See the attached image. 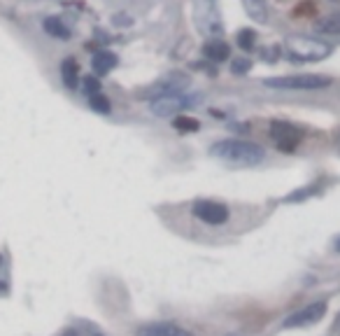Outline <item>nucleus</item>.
<instances>
[{
  "label": "nucleus",
  "mask_w": 340,
  "mask_h": 336,
  "mask_svg": "<svg viewBox=\"0 0 340 336\" xmlns=\"http://www.w3.org/2000/svg\"><path fill=\"white\" fill-rule=\"evenodd\" d=\"M214 159L229 163V166H238V168H249L256 166V163L264 161V150L259 145L247 143V140H235V138H229V140H219V143L212 145L210 150Z\"/></svg>",
  "instance_id": "f257e3e1"
},
{
  "label": "nucleus",
  "mask_w": 340,
  "mask_h": 336,
  "mask_svg": "<svg viewBox=\"0 0 340 336\" xmlns=\"http://www.w3.org/2000/svg\"><path fill=\"white\" fill-rule=\"evenodd\" d=\"M285 51L291 61H301V63H312V61H322L331 54V45L322 40L308 35H289L285 40Z\"/></svg>",
  "instance_id": "f03ea898"
},
{
  "label": "nucleus",
  "mask_w": 340,
  "mask_h": 336,
  "mask_svg": "<svg viewBox=\"0 0 340 336\" xmlns=\"http://www.w3.org/2000/svg\"><path fill=\"white\" fill-rule=\"evenodd\" d=\"M331 77L326 75H312V72H305V75H285V77H268L264 80L266 87L270 89H298V91H312V89H324L331 84Z\"/></svg>",
  "instance_id": "7ed1b4c3"
},
{
  "label": "nucleus",
  "mask_w": 340,
  "mask_h": 336,
  "mask_svg": "<svg viewBox=\"0 0 340 336\" xmlns=\"http://www.w3.org/2000/svg\"><path fill=\"white\" fill-rule=\"evenodd\" d=\"M196 101L198 98H189V96H182V94H158V96L152 98L149 110L156 117H173L175 112H179L187 105H193Z\"/></svg>",
  "instance_id": "20e7f679"
},
{
  "label": "nucleus",
  "mask_w": 340,
  "mask_h": 336,
  "mask_svg": "<svg viewBox=\"0 0 340 336\" xmlns=\"http://www.w3.org/2000/svg\"><path fill=\"white\" fill-rule=\"evenodd\" d=\"M324 313H326V301H315V304H310V306H305V308H301V311L291 313V315L282 322V327H285V329L310 327V325H315V322H319L322 318H324Z\"/></svg>",
  "instance_id": "39448f33"
},
{
  "label": "nucleus",
  "mask_w": 340,
  "mask_h": 336,
  "mask_svg": "<svg viewBox=\"0 0 340 336\" xmlns=\"http://www.w3.org/2000/svg\"><path fill=\"white\" fill-rule=\"evenodd\" d=\"M270 136H273V140L277 143L279 150H285V152H294L296 145H298L301 138H303V133H301L296 126L287 124V122H273V124H270Z\"/></svg>",
  "instance_id": "423d86ee"
},
{
  "label": "nucleus",
  "mask_w": 340,
  "mask_h": 336,
  "mask_svg": "<svg viewBox=\"0 0 340 336\" xmlns=\"http://www.w3.org/2000/svg\"><path fill=\"white\" fill-rule=\"evenodd\" d=\"M193 215H196L201 222L219 227V224H224L229 219V208L217 203V201H198V203L193 206Z\"/></svg>",
  "instance_id": "0eeeda50"
},
{
  "label": "nucleus",
  "mask_w": 340,
  "mask_h": 336,
  "mask_svg": "<svg viewBox=\"0 0 340 336\" xmlns=\"http://www.w3.org/2000/svg\"><path fill=\"white\" fill-rule=\"evenodd\" d=\"M189 84H191L189 75H184V72H168V75H163L161 80L154 84V91L156 94H179V91H184Z\"/></svg>",
  "instance_id": "6e6552de"
},
{
  "label": "nucleus",
  "mask_w": 340,
  "mask_h": 336,
  "mask_svg": "<svg viewBox=\"0 0 340 336\" xmlns=\"http://www.w3.org/2000/svg\"><path fill=\"white\" fill-rule=\"evenodd\" d=\"M137 336H193L191 331L182 329L179 325L170 322H156V325H145L137 329Z\"/></svg>",
  "instance_id": "1a4fd4ad"
},
{
  "label": "nucleus",
  "mask_w": 340,
  "mask_h": 336,
  "mask_svg": "<svg viewBox=\"0 0 340 336\" xmlns=\"http://www.w3.org/2000/svg\"><path fill=\"white\" fill-rule=\"evenodd\" d=\"M243 7L254 21L264 24L268 19V3L266 0H243Z\"/></svg>",
  "instance_id": "9d476101"
},
{
  "label": "nucleus",
  "mask_w": 340,
  "mask_h": 336,
  "mask_svg": "<svg viewBox=\"0 0 340 336\" xmlns=\"http://www.w3.org/2000/svg\"><path fill=\"white\" fill-rule=\"evenodd\" d=\"M91 63H93V72L96 75H105V72H110L112 68L117 66V56L112 51H98Z\"/></svg>",
  "instance_id": "9b49d317"
},
{
  "label": "nucleus",
  "mask_w": 340,
  "mask_h": 336,
  "mask_svg": "<svg viewBox=\"0 0 340 336\" xmlns=\"http://www.w3.org/2000/svg\"><path fill=\"white\" fill-rule=\"evenodd\" d=\"M203 51H205V56H208V59H212V61H226V59L231 56L229 45H226V42H222V40L208 42V45L203 47Z\"/></svg>",
  "instance_id": "f8f14e48"
},
{
  "label": "nucleus",
  "mask_w": 340,
  "mask_h": 336,
  "mask_svg": "<svg viewBox=\"0 0 340 336\" xmlns=\"http://www.w3.org/2000/svg\"><path fill=\"white\" fill-rule=\"evenodd\" d=\"M77 75H79V68H77L75 59H66L61 63V77H63V84L68 89H77Z\"/></svg>",
  "instance_id": "ddd939ff"
},
{
  "label": "nucleus",
  "mask_w": 340,
  "mask_h": 336,
  "mask_svg": "<svg viewBox=\"0 0 340 336\" xmlns=\"http://www.w3.org/2000/svg\"><path fill=\"white\" fill-rule=\"evenodd\" d=\"M42 28H45V33H49L51 38H61V40H68V38H70V31H68L66 26H63V21L56 19V16H47Z\"/></svg>",
  "instance_id": "4468645a"
},
{
  "label": "nucleus",
  "mask_w": 340,
  "mask_h": 336,
  "mask_svg": "<svg viewBox=\"0 0 340 336\" xmlns=\"http://www.w3.org/2000/svg\"><path fill=\"white\" fill-rule=\"evenodd\" d=\"M315 28L319 33H326V35H340V14H331L326 19L317 21Z\"/></svg>",
  "instance_id": "2eb2a0df"
},
{
  "label": "nucleus",
  "mask_w": 340,
  "mask_h": 336,
  "mask_svg": "<svg viewBox=\"0 0 340 336\" xmlns=\"http://www.w3.org/2000/svg\"><path fill=\"white\" fill-rule=\"evenodd\" d=\"M89 105H91V110L101 112V115H110V110H112L110 101H107V98L103 96L101 91H98V94H93V96H89Z\"/></svg>",
  "instance_id": "dca6fc26"
},
{
  "label": "nucleus",
  "mask_w": 340,
  "mask_h": 336,
  "mask_svg": "<svg viewBox=\"0 0 340 336\" xmlns=\"http://www.w3.org/2000/svg\"><path fill=\"white\" fill-rule=\"evenodd\" d=\"M175 128L177 131H182V133H193V131H198L201 128V124L196 122L193 117H175Z\"/></svg>",
  "instance_id": "f3484780"
},
{
  "label": "nucleus",
  "mask_w": 340,
  "mask_h": 336,
  "mask_svg": "<svg viewBox=\"0 0 340 336\" xmlns=\"http://www.w3.org/2000/svg\"><path fill=\"white\" fill-rule=\"evenodd\" d=\"M254 38H256V33L252 31V28H243V31H238V45L240 49L249 51L254 47Z\"/></svg>",
  "instance_id": "a211bd4d"
},
{
  "label": "nucleus",
  "mask_w": 340,
  "mask_h": 336,
  "mask_svg": "<svg viewBox=\"0 0 340 336\" xmlns=\"http://www.w3.org/2000/svg\"><path fill=\"white\" fill-rule=\"evenodd\" d=\"M252 70V61H249V59H235L233 63H231V72H233V75H245V72H249Z\"/></svg>",
  "instance_id": "6ab92c4d"
},
{
  "label": "nucleus",
  "mask_w": 340,
  "mask_h": 336,
  "mask_svg": "<svg viewBox=\"0 0 340 336\" xmlns=\"http://www.w3.org/2000/svg\"><path fill=\"white\" fill-rule=\"evenodd\" d=\"M82 87H84V91H87V96H93V94L101 91V82L96 80V75H89L82 80Z\"/></svg>",
  "instance_id": "aec40b11"
},
{
  "label": "nucleus",
  "mask_w": 340,
  "mask_h": 336,
  "mask_svg": "<svg viewBox=\"0 0 340 336\" xmlns=\"http://www.w3.org/2000/svg\"><path fill=\"white\" fill-rule=\"evenodd\" d=\"M317 192V187H308V189H298V192H294V194H289L285 201H289V203H294V201H303V199H308V196H312V194Z\"/></svg>",
  "instance_id": "412c9836"
},
{
  "label": "nucleus",
  "mask_w": 340,
  "mask_h": 336,
  "mask_svg": "<svg viewBox=\"0 0 340 336\" xmlns=\"http://www.w3.org/2000/svg\"><path fill=\"white\" fill-rule=\"evenodd\" d=\"M63 336H79V334H77V331H66Z\"/></svg>",
  "instance_id": "4be33fe9"
},
{
  "label": "nucleus",
  "mask_w": 340,
  "mask_h": 336,
  "mask_svg": "<svg viewBox=\"0 0 340 336\" xmlns=\"http://www.w3.org/2000/svg\"><path fill=\"white\" fill-rule=\"evenodd\" d=\"M335 250L340 252V236H338V240H335Z\"/></svg>",
  "instance_id": "5701e85b"
},
{
  "label": "nucleus",
  "mask_w": 340,
  "mask_h": 336,
  "mask_svg": "<svg viewBox=\"0 0 340 336\" xmlns=\"http://www.w3.org/2000/svg\"><path fill=\"white\" fill-rule=\"evenodd\" d=\"M335 327H340V315H338V320H335Z\"/></svg>",
  "instance_id": "b1692460"
},
{
  "label": "nucleus",
  "mask_w": 340,
  "mask_h": 336,
  "mask_svg": "<svg viewBox=\"0 0 340 336\" xmlns=\"http://www.w3.org/2000/svg\"><path fill=\"white\" fill-rule=\"evenodd\" d=\"M229 336H238V334H229Z\"/></svg>",
  "instance_id": "393cba45"
}]
</instances>
